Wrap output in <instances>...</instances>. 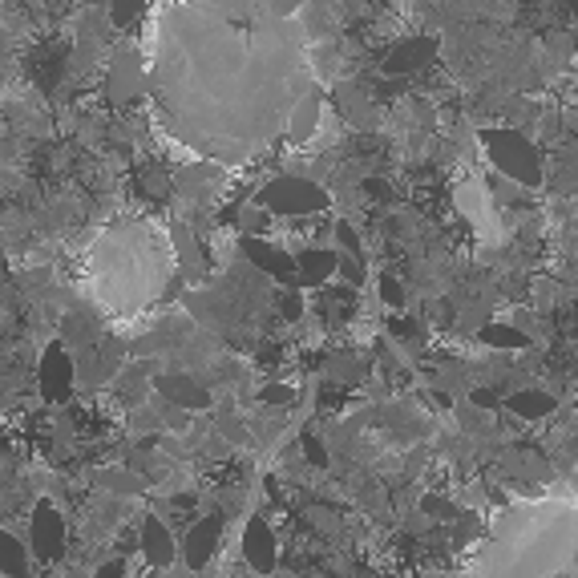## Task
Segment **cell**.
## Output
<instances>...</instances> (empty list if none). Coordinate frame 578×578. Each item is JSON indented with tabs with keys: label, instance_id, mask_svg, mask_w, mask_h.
I'll list each match as a JSON object with an SVG mask.
<instances>
[{
	"label": "cell",
	"instance_id": "6da1fadb",
	"mask_svg": "<svg viewBox=\"0 0 578 578\" xmlns=\"http://www.w3.org/2000/svg\"><path fill=\"white\" fill-rule=\"evenodd\" d=\"M477 578H578V506L526 498L498 510Z\"/></svg>",
	"mask_w": 578,
	"mask_h": 578
},
{
	"label": "cell",
	"instance_id": "7a4b0ae2",
	"mask_svg": "<svg viewBox=\"0 0 578 578\" xmlns=\"http://www.w3.org/2000/svg\"><path fill=\"white\" fill-rule=\"evenodd\" d=\"M102 243L122 259V271H93V292H98L93 300L110 312H138L154 304L174 263L166 239L154 235V227H114Z\"/></svg>",
	"mask_w": 578,
	"mask_h": 578
},
{
	"label": "cell",
	"instance_id": "3957f363",
	"mask_svg": "<svg viewBox=\"0 0 578 578\" xmlns=\"http://www.w3.org/2000/svg\"><path fill=\"white\" fill-rule=\"evenodd\" d=\"M481 146H486L490 162L506 178H514L522 186H538L542 182V154H538V146L526 134H518V130H486V134H481Z\"/></svg>",
	"mask_w": 578,
	"mask_h": 578
},
{
	"label": "cell",
	"instance_id": "277c9868",
	"mask_svg": "<svg viewBox=\"0 0 578 578\" xmlns=\"http://www.w3.org/2000/svg\"><path fill=\"white\" fill-rule=\"evenodd\" d=\"M328 203H332L328 190L312 178H300V174H279L259 190V207L275 211V215H287V219L320 215V211H328Z\"/></svg>",
	"mask_w": 578,
	"mask_h": 578
},
{
	"label": "cell",
	"instance_id": "5b68a950",
	"mask_svg": "<svg viewBox=\"0 0 578 578\" xmlns=\"http://www.w3.org/2000/svg\"><path fill=\"white\" fill-rule=\"evenodd\" d=\"M29 542L37 558H57L65 550V522L53 510V502H37L33 522H29Z\"/></svg>",
	"mask_w": 578,
	"mask_h": 578
},
{
	"label": "cell",
	"instance_id": "8992f818",
	"mask_svg": "<svg viewBox=\"0 0 578 578\" xmlns=\"http://www.w3.org/2000/svg\"><path fill=\"white\" fill-rule=\"evenodd\" d=\"M154 389L170 401V405H182V409H207L211 405V393H207V384H199L190 372H162L154 380Z\"/></svg>",
	"mask_w": 578,
	"mask_h": 578
},
{
	"label": "cell",
	"instance_id": "52a82bcc",
	"mask_svg": "<svg viewBox=\"0 0 578 578\" xmlns=\"http://www.w3.org/2000/svg\"><path fill=\"white\" fill-rule=\"evenodd\" d=\"M73 376H77L73 360H69L57 344L45 348V360H41V393L53 397V401H65V397L73 393Z\"/></svg>",
	"mask_w": 578,
	"mask_h": 578
},
{
	"label": "cell",
	"instance_id": "ba28073f",
	"mask_svg": "<svg viewBox=\"0 0 578 578\" xmlns=\"http://www.w3.org/2000/svg\"><path fill=\"white\" fill-rule=\"evenodd\" d=\"M219 538H223V518H219V514H215V518H199L195 526L186 530V538H182L186 562H190V566H207L211 554H215V546H219Z\"/></svg>",
	"mask_w": 578,
	"mask_h": 578
},
{
	"label": "cell",
	"instance_id": "9c48e42d",
	"mask_svg": "<svg viewBox=\"0 0 578 578\" xmlns=\"http://www.w3.org/2000/svg\"><path fill=\"white\" fill-rule=\"evenodd\" d=\"M433 61V41L429 37H409L405 45H397L389 57H384V73L389 77H409L417 69H425Z\"/></svg>",
	"mask_w": 578,
	"mask_h": 578
},
{
	"label": "cell",
	"instance_id": "30bf717a",
	"mask_svg": "<svg viewBox=\"0 0 578 578\" xmlns=\"http://www.w3.org/2000/svg\"><path fill=\"white\" fill-rule=\"evenodd\" d=\"M275 534H271V526L263 522V518H251L247 522V530H243V554H247V562L255 566V570H271L275 566Z\"/></svg>",
	"mask_w": 578,
	"mask_h": 578
},
{
	"label": "cell",
	"instance_id": "8fae6325",
	"mask_svg": "<svg viewBox=\"0 0 578 578\" xmlns=\"http://www.w3.org/2000/svg\"><path fill=\"white\" fill-rule=\"evenodd\" d=\"M316 126H320V93L312 89V93H304V98L296 102V110H292V118H287V142H308L312 134H316Z\"/></svg>",
	"mask_w": 578,
	"mask_h": 578
},
{
	"label": "cell",
	"instance_id": "7c38bea8",
	"mask_svg": "<svg viewBox=\"0 0 578 578\" xmlns=\"http://www.w3.org/2000/svg\"><path fill=\"white\" fill-rule=\"evenodd\" d=\"M243 251H247V259H255L267 275H279V279H296V259L287 255V251H275L271 243H263V239H243Z\"/></svg>",
	"mask_w": 578,
	"mask_h": 578
},
{
	"label": "cell",
	"instance_id": "4fadbf2b",
	"mask_svg": "<svg viewBox=\"0 0 578 578\" xmlns=\"http://www.w3.org/2000/svg\"><path fill=\"white\" fill-rule=\"evenodd\" d=\"M142 550H146V558H150L154 566H170V558H174V538H170V530H166L162 518H146V526H142Z\"/></svg>",
	"mask_w": 578,
	"mask_h": 578
},
{
	"label": "cell",
	"instance_id": "5bb4252c",
	"mask_svg": "<svg viewBox=\"0 0 578 578\" xmlns=\"http://www.w3.org/2000/svg\"><path fill=\"white\" fill-rule=\"evenodd\" d=\"M336 263H340V255L316 247V251H304V255L296 259V275H300L304 283H324L328 275H336Z\"/></svg>",
	"mask_w": 578,
	"mask_h": 578
},
{
	"label": "cell",
	"instance_id": "9a60e30c",
	"mask_svg": "<svg viewBox=\"0 0 578 578\" xmlns=\"http://www.w3.org/2000/svg\"><path fill=\"white\" fill-rule=\"evenodd\" d=\"M29 570V554L21 546L17 534H9L5 526H0V574H9V578H21Z\"/></svg>",
	"mask_w": 578,
	"mask_h": 578
},
{
	"label": "cell",
	"instance_id": "2e32d148",
	"mask_svg": "<svg viewBox=\"0 0 578 578\" xmlns=\"http://www.w3.org/2000/svg\"><path fill=\"white\" fill-rule=\"evenodd\" d=\"M506 409L510 413H518V417H530V421H538V417H546V413H554V397L550 393H514L510 401H506Z\"/></svg>",
	"mask_w": 578,
	"mask_h": 578
},
{
	"label": "cell",
	"instance_id": "e0dca14e",
	"mask_svg": "<svg viewBox=\"0 0 578 578\" xmlns=\"http://www.w3.org/2000/svg\"><path fill=\"white\" fill-rule=\"evenodd\" d=\"M481 340L494 344V348H526V336L506 328V324H490V328H481Z\"/></svg>",
	"mask_w": 578,
	"mask_h": 578
},
{
	"label": "cell",
	"instance_id": "ac0fdd59",
	"mask_svg": "<svg viewBox=\"0 0 578 578\" xmlns=\"http://www.w3.org/2000/svg\"><path fill=\"white\" fill-rule=\"evenodd\" d=\"M142 9H146V0H114V5H110V21H114L118 29H126Z\"/></svg>",
	"mask_w": 578,
	"mask_h": 578
},
{
	"label": "cell",
	"instance_id": "d6986e66",
	"mask_svg": "<svg viewBox=\"0 0 578 578\" xmlns=\"http://www.w3.org/2000/svg\"><path fill=\"white\" fill-rule=\"evenodd\" d=\"M263 401H267V405H287V401H292V389H287V384H267Z\"/></svg>",
	"mask_w": 578,
	"mask_h": 578
},
{
	"label": "cell",
	"instance_id": "ffe728a7",
	"mask_svg": "<svg viewBox=\"0 0 578 578\" xmlns=\"http://www.w3.org/2000/svg\"><path fill=\"white\" fill-rule=\"evenodd\" d=\"M304 312V300H300V292H283V316L287 320H296Z\"/></svg>",
	"mask_w": 578,
	"mask_h": 578
},
{
	"label": "cell",
	"instance_id": "44dd1931",
	"mask_svg": "<svg viewBox=\"0 0 578 578\" xmlns=\"http://www.w3.org/2000/svg\"><path fill=\"white\" fill-rule=\"evenodd\" d=\"M380 287H384V300H389V304H401V300H405V292H401V283H397V279L384 275Z\"/></svg>",
	"mask_w": 578,
	"mask_h": 578
},
{
	"label": "cell",
	"instance_id": "7402d4cb",
	"mask_svg": "<svg viewBox=\"0 0 578 578\" xmlns=\"http://www.w3.org/2000/svg\"><path fill=\"white\" fill-rule=\"evenodd\" d=\"M566 5H570V13H574V21H578V0H566Z\"/></svg>",
	"mask_w": 578,
	"mask_h": 578
}]
</instances>
